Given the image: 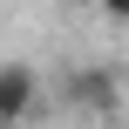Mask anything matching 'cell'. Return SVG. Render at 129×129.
I'll return each mask as SVG.
<instances>
[{
    "mask_svg": "<svg viewBox=\"0 0 129 129\" xmlns=\"http://www.w3.org/2000/svg\"><path fill=\"white\" fill-rule=\"evenodd\" d=\"M41 102V68L34 61H0V129H27Z\"/></svg>",
    "mask_w": 129,
    "mask_h": 129,
    "instance_id": "obj_1",
    "label": "cell"
},
{
    "mask_svg": "<svg viewBox=\"0 0 129 129\" xmlns=\"http://www.w3.org/2000/svg\"><path fill=\"white\" fill-rule=\"evenodd\" d=\"M68 102L88 109V116H116V102H122V75H116L109 61H88V68L68 75Z\"/></svg>",
    "mask_w": 129,
    "mask_h": 129,
    "instance_id": "obj_2",
    "label": "cell"
},
{
    "mask_svg": "<svg viewBox=\"0 0 129 129\" xmlns=\"http://www.w3.org/2000/svg\"><path fill=\"white\" fill-rule=\"evenodd\" d=\"M102 7V20H116V27H129V0H95Z\"/></svg>",
    "mask_w": 129,
    "mask_h": 129,
    "instance_id": "obj_3",
    "label": "cell"
}]
</instances>
